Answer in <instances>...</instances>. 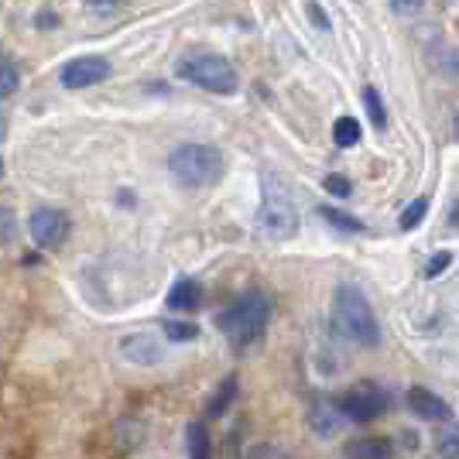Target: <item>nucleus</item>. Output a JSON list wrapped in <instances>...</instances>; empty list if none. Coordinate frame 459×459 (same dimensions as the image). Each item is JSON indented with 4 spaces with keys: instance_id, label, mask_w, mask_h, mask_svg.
<instances>
[{
    "instance_id": "5701e85b",
    "label": "nucleus",
    "mask_w": 459,
    "mask_h": 459,
    "mask_svg": "<svg viewBox=\"0 0 459 459\" xmlns=\"http://www.w3.org/2000/svg\"><path fill=\"white\" fill-rule=\"evenodd\" d=\"M244 459H291L281 449V446H271V442H254V446H247L244 449Z\"/></svg>"
},
{
    "instance_id": "bb28decb",
    "label": "nucleus",
    "mask_w": 459,
    "mask_h": 459,
    "mask_svg": "<svg viewBox=\"0 0 459 459\" xmlns=\"http://www.w3.org/2000/svg\"><path fill=\"white\" fill-rule=\"evenodd\" d=\"M421 7H425V0H391V11H394V14H402V18L419 14Z\"/></svg>"
},
{
    "instance_id": "412c9836",
    "label": "nucleus",
    "mask_w": 459,
    "mask_h": 459,
    "mask_svg": "<svg viewBox=\"0 0 459 459\" xmlns=\"http://www.w3.org/2000/svg\"><path fill=\"white\" fill-rule=\"evenodd\" d=\"M319 216H323L329 227L343 230V233H360V230H364V223H360V220H353V216H346V212H340V210H329V206H323V210H319Z\"/></svg>"
},
{
    "instance_id": "b1692460",
    "label": "nucleus",
    "mask_w": 459,
    "mask_h": 459,
    "mask_svg": "<svg viewBox=\"0 0 459 459\" xmlns=\"http://www.w3.org/2000/svg\"><path fill=\"white\" fill-rule=\"evenodd\" d=\"M86 7H90L93 14H100V18H110L120 7H127V0H86Z\"/></svg>"
},
{
    "instance_id": "dca6fc26",
    "label": "nucleus",
    "mask_w": 459,
    "mask_h": 459,
    "mask_svg": "<svg viewBox=\"0 0 459 459\" xmlns=\"http://www.w3.org/2000/svg\"><path fill=\"white\" fill-rule=\"evenodd\" d=\"M333 141H336V148H353V144H360V120H357V117H340V120L333 124Z\"/></svg>"
},
{
    "instance_id": "6e6552de",
    "label": "nucleus",
    "mask_w": 459,
    "mask_h": 459,
    "mask_svg": "<svg viewBox=\"0 0 459 459\" xmlns=\"http://www.w3.org/2000/svg\"><path fill=\"white\" fill-rule=\"evenodd\" d=\"M110 73H114V65H110V58L107 56H79L62 65L58 82H62L65 90H90V86L107 82Z\"/></svg>"
},
{
    "instance_id": "7ed1b4c3",
    "label": "nucleus",
    "mask_w": 459,
    "mask_h": 459,
    "mask_svg": "<svg viewBox=\"0 0 459 459\" xmlns=\"http://www.w3.org/2000/svg\"><path fill=\"white\" fill-rule=\"evenodd\" d=\"M169 175L182 189H210L223 178V154L212 144H178L169 154Z\"/></svg>"
},
{
    "instance_id": "0eeeda50",
    "label": "nucleus",
    "mask_w": 459,
    "mask_h": 459,
    "mask_svg": "<svg viewBox=\"0 0 459 459\" xmlns=\"http://www.w3.org/2000/svg\"><path fill=\"white\" fill-rule=\"evenodd\" d=\"M28 233L41 250H58L65 247L69 233H73V216L56 206H41L28 216Z\"/></svg>"
},
{
    "instance_id": "423d86ee",
    "label": "nucleus",
    "mask_w": 459,
    "mask_h": 459,
    "mask_svg": "<svg viewBox=\"0 0 459 459\" xmlns=\"http://www.w3.org/2000/svg\"><path fill=\"white\" fill-rule=\"evenodd\" d=\"M387 404L391 402H387V391H384L381 384L360 381L353 384V387H346L343 394H340V402H336V408H340V415L346 421H374L387 411Z\"/></svg>"
},
{
    "instance_id": "f03ea898",
    "label": "nucleus",
    "mask_w": 459,
    "mask_h": 459,
    "mask_svg": "<svg viewBox=\"0 0 459 459\" xmlns=\"http://www.w3.org/2000/svg\"><path fill=\"white\" fill-rule=\"evenodd\" d=\"M333 329L346 343L374 350L381 343V323L377 312L367 302V295L357 285H340L333 295Z\"/></svg>"
},
{
    "instance_id": "a878e982",
    "label": "nucleus",
    "mask_w": 459,
    "mask_h": 459,
    "mask_svg": "<svg viewBox=\"0 0 459 459\" xmlns=\"http://www.w3.org/2000/svg\"><path fill=\"white\" fill-rule=\"evenodd\" d=\"M449 264H453V254H449V250H442V254H436V257L425 264V278H439Z\"/></svg>"
},
{
    "instance_id": "2eb2a0df",
    "label": "nucleus",
    "mask_w": 459,
    "mask_h": 459,
    "mask_svg": "<svg viewBox=\"0 0 459 459\" xmlns=\"http://www.w3.org/2000/svg\"><path fill=\"white\" fill-rule=\"evenodd\" d=\"M237 391H240V381H237V374H227V377L220 381V387L212 391L210 404H206V415H210V419H220V415H227L230 404L237 402Z\"/></svg>"
},
{
    "instance_id": "4468645a",
    "label": "nucleus",
    "mask_w": 459,
    "mask_h": 459,
    "mask_svg": "<svg viewBox=\"0 0 459 459\" xmlns=\"http://www.w3.org/2000/svg\"><path fill=\"white\" fill-rule=\"evenodd\" d=\"M186 453H189V459H212V439L206 421L195 419L186 425Z\"/></svg>"
},
{
    "instance_id": "f257e3e1",
    "label": "nucleus",
    "mask_w": 459,
    "mask_h": 459,
    "mask_svg": "<svg viewBox=\"0 0 459 459\" xmlns=\"http://www.w3.org/2000/svg\"><path fill=\"white\" fill-rule=\"evenodd\" d=\"M271 323V299L264 291H247L237 302H230L223 312H216V325L227 336V343L237 353H247L264 340Z\"/></svg>"
},
{
    "instance_id": "ddd939ff",
    "label": "nucleus",
    "mask_w": 459,
    "mask_h": 459,
    "mask_svg": "<svg viewBox=\"0 0 459 459\" xmlns=\"http://www.w3.org/2000/svg\"><path fill=\"white\" fill-rule=\"evenodd\" d=\"M308 425H312V432H316L319 439H333V436L343 429V415H340V408H333V404H316V408L308 411Z\"/></svg>"
},
{
    "instance_id": "f3484780",
    "label": "nucleus",
    "mask_w": 459,
    "mask_h": 459,
    "mask_svg": "<svg viewBox=\"0 0 459 459\" xmlns=\"http://www.w3.org/2000/svg\"><path fill=\"white\" fill-rule=\"evenodd\" d=\"M436 453L442 459H459V425L456 421H446L439 432H436Z\"/></svg>"
},
{
    "instance_id": "393cba45",
    "label": "nucleus",
    "mask_w": 459,
    "mask_h": 459,
    "mask_svg": "<svg viewBox=\"0 0 459 459\" xmlns=\"http://www.w3.org/2000/svg\"><path fill=\"white\" fill-rule=\"evenodd\" d=\"M325 192H333V195L346 199V195L353 192V186H350V178H346V175H325Z\"/></svg>"
},
{
    "instance_id": "6ab92c4d",
    "label": "nucleus",
    "mask_w": 459,
    "mask_h": 459,
    "mask_svg": "<svg viewBox=\"0 0 459 459\" xmlns=\"http://www.w3.org/2000/svg\"><path fill=\"white\" fill-rule=\"evenodd\" d=\"M364 107H367V117H370V124L384 131L387 127V110H384V100L381 93L374 90V86H364Z\"/></svg>"
},
{
    "instance_id": "4be33fe9",
    "label": "nucleus",
    "mask_w": 459,
    "mask_h": 459,
    "mask_svg": "<svg viewBox=\"0 0 459 459\" xmlns=\"http://www.w3.org/2000/svg\"><path fill=\"white\" fill-rule=\"evenodd\" d=\"M161 333H165V340H172V343H192V340L199 336V325L195 323H165L161 325Z\"/></svg>"
},
{
    "instance_id": "f8f14e48",
    "label": "nucleus",
    "mask_w": 459,
    "mask_h": 459,
    "mask_svg": "<svg viewBox=\"0 0 459 459\" xmlns=\"http://www.w3.org/2000/svg\"><path fill=\"white\" fill-rule=\"evenodd\" d=\"M199 306H203V285L192 281V278H178L172 291H169V308H175V312H195Z\"/></svg>"
},
{
    "instance_id": "9d476101",
    "label": "nucleus",
    "mask_w": 459,
    "mask_h": 459,
    "mask_svg": "<svg viewBox=\"0 0 459 459\" xmlns=\"http://www.w3.org/2000/svg\"><path fill=\"white\" fill-rule=\"evenodd\" d=\"M404 402H408V411L421 421H449V404L446 398H439L436 391H429V387H411L408 394H404Z\"/></svg>"
},
{
    "instance_id": "c756f323",
    "label": "nucleus",
    "mask_w": 459,
    "mask_h": 459,
    "mask_svg": "<svg viewBox=\"0 0 459 459\" xmlns=\"http://www.w3.org/2000/svg\"><path fill=\"white\" fill-rule=\"evenodd\" d=\"M449 220H453V227L459 230V199H456V206H453V212H449Z\"/></svg>"
},
{
    "instance_id": "39448f33",
    "label": "nucleus",
    "mask_w": 459,
    "mask_h": 459,
    "mask_svg": "<svg viewBox=\"0 0 459 459\" xmlns=\"http://www.w3.org/2000/svg\"><path fill=\"white\" fill-rule=\"evenodd\" d=\"M257 227L268 240H288L295 237L299 230V210L291 203V195L281 189H268L264 192V203H261V212H257Z\"/></svg>"
},
{
    "instance_id": "1a4fd4ad",
    "label": "nucleus",
    "mask_w": 459,
    "mask_h": 459,
    "mask_svg": "<svg viewBox=\"0 0 459 459\" xmlns=\"http://www.w3.org/2000/svg\"><path fill=\"white\" fill-rule=\"evenodd\" d=\"M120 357L134 367H158L165 364V343L154 333H127L120 340Z\"/></svg>"
},
{
    "instance_id": "a211bd4d",
    "label": "nucleus",
    "mask_w": 459,
    "mask_h": 459,
    "mask_svg": "<svg viewBox=\"0 0 459 459\" xmlns=\"http://www.w3.org/2000/svg\"><path fill=\"white\" fill-rule=\"evenodd\" d=\"M21 86V73L18 65L11 62V58L0 52V100H7V96H14Z\"/></svg>"
},
{
    "instance_id": "9b49d317",
    "label": "nucleus",
    "mask_w": 459,
    "mask_h": 459,
    "mask_svg": "<svg viewBox=\"0 0 459 459\" xmlns=\"http://www.w3.org/2000/svg\"><path fill=\"white\" fill-rule=\"evenodd\" d=\"M346 459H394V442L384 439V436H364V439H353L343 449Z\"/></svg>"
},
{
    "instance_id": "aec40b11",
    "label": "nucleus",
    "mask_w": 459,
    "mask_h": 459,
    "mask_svg": "<svg viewBox=\"0 0 459 459\" xmlns=\"http://www.w3.org/2000/svg\"><path fill=\"white\" fill-rule=\"evenodd\" d=\"M425 212H429V199H425V195H419L415 203H408V206L402 210V216H398V227H402V230H415V227H421Z\"/></svg>"
},
{
    "instance_id": "473e14b6",
    "label": "nucleus",
    "mask_w": 459,
    "mask_h": 459,
    "mask_svg": "<svg viewBox=\"0 0 459 459\" xmlns=\"http://www.w3.org/2000/svg\"><path fill=\"white\" fill-rule=\"evenodd\" d=\"M0 52H4V48H0Z\"/></svg>"
},
{
    "instance_id": "2f4dec72",
    "label": "nucleus",
    "mask_w": 459,
    "mask_h": 459,
    "mask_svg": "<svg viewBox=\"0 0 459 459\" xmlns=\"http://www.w3.org/2000/svg\"><path fill=\"white\" fill-rule=\"evenodd\" d=\"M456 134H459V117H456Z\"/></svg>"
},
{
    "instance_id": "20e7f679",
    "label": "nucleus",
    "mask_w": 459,
    "mask_h": 459,
    "mask_svg": "<svg viewBox=\"0 0 459 459\" xmlns=\"http://www.w3.org/2000/svg\"><path fill=\"white\" fill-rule=\"evenodd\" d=\"M178 79H186L192 86H199V90L216 96H233L240 90L237 69L223 56H212V52H199V56L182 58L178 62Z\"/></svg>"
},
{
    "instance_id": "7c9ffc66",
    "label": "nucleus",
    "mask_w": 459,
    "mask_h": 459,
    "mask_svg": "<svg viewBox=\"0 0 459 459\" xmlns=\"http://www.w3.org/2000/svg\"><path fill=\"white\" fill-rule=\"evenodd\" d=\"M0 178H4V158H0Z\"/></svg>"
},
{
    "instance_id": "cd10ccee",
    "label": "nucleus",
    "mask_w": 459,
    "mask_h": 459,
    "mask_svg": "<svg viewBox=\"0 0 459 459\" xmlns=\"http://www.w3.org/2000/svg\"><path fill=\"white\" fill-rule=\"evenodd\" d=\"M308 18L316 21V28H319V31H329V18L323 14V7H319V4H308Z\"/></svg>"
},
{
    "instance_id": "c85d7f7f",
    "label": "nucleus",
    "mask_w": 459,
    "mask_h": 459,
    "mask_svg": "<svg viewBox=\"0 0 459 459\" xmlns=\"http://www.w3.org/2000/svg\"><path fill=\"white\" fill-rule=\"evenodd\" d=\"M39 24H41V31H48V24H58V14H52V11H41Z\"/></svg>"
}]
</instances>
